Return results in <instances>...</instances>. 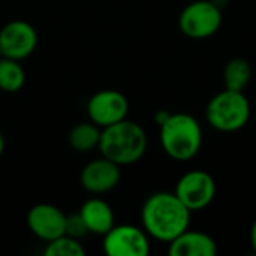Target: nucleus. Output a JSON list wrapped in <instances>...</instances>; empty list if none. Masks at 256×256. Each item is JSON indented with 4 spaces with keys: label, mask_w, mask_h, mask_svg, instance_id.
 <instances>
[{
    "label": "nucleus",
    "mask_w": 256,
    "mask_h": 256,
    "mask_svg": "<svg viewBox=\"0 0 256 256\" xmlns=\"http://www.w3.org/2000/svg\"><path fill=\"white\" fill-rule=\"evenodd\" d=\"M192 212L174 192H156L150 195L142 208L141 220L147 236L170 243L189 230Z\"/></svg>",
    "instance_id": "nucleus-1"
},
{
    "label": "nucleus",
    "mask_w": 256,
    "mask_h": 256,
    "mask_svg": "<svg viewBox=\"0 0 256 256\" xmlns=\"http://www.w3.org/2000/svg\"><path fill=\"white\" fill-rule=\"evenodd\" d=\"M98 148L104 158L120 166L132 165L138 162L147 150V134L138 123L124 118L102 128Z\"/></svg>",
    "instance_id": "nucleus-2"
},
{
    "label": "nucleus",
    "mask_w": 256,
    "mask_h": 256,
    "mask_svg": "<svg viewBox=\"0 0 256 256\" xmlns=\"http://www.w3.org/2000/svg\"><path fill=\"white\" fill-rule=\"evenodd\" d=\"M164 152L174 160L184 162L198 154L202 146V129L188 112H174L159 126Z\"/></svg>",
    "instance_id": "nucleus-3"
},
{
    "label": "nucleus",
    "mask_w": 256,
    "mask_h": 256,
    "mask_svg": "<svg viewBox=\"0 0 256 256\" xmlns=\"http://www.w3.org/2000/svg\"><path fill=\"white\" fill-rule=\"evenodd\" d=\"M206 117L216 130L237 132L250 118V102L243 92L225 88L210 99L206 108Z\"/></svg>",
    "instance_id": "nucleus-4"
},
{
    "label": "nucleus",
    "mask_w": 256,
    "mask_h": 256,
    "mask_svg": "<svg viewBox=\"0 0 256 256\" xmlns=\"http://www.w3.org/2000/svg\"><path fill=\"white\" fill-rule=\"evenodd\" d=\"M222 21V9L212 0H194L182 10L178 27L190 39H206L219 32Z\"/></svg>",
    "instance_id": "nucleus-5"
},
{
    "label": "nucleus",
    "mask_w": 256,
    "mask_h": 256,
    "mask_svg": "<svg viewBox=\"0 0 256 256\" xmlns=\"http://www.w3.org/2000/svg\"><path fill=\"white\" fill-rule=\"evenodd\" d=\"M174 194L190 212H200L213 202L216 196V182L207 171L194 170L178 180Z\"/></svg>",
    "instance_id": "nucleus-6"
},
{
    "label": "nucleus",
    "mask_w": 256,
    "mask_h": 256,
    "mask_svg": "<svg viewBox=\"0 0 256 256\" xmlns=\"http://www.w3.org/2000/svg\"><path fill=\"white\" fill-rule=\"evenodd\" d=\"M102 246L110 256H147L150 252L147 232L134 225L112 226L104 236Z\"/></svg>",
    "instance_id": "nucleus-7"
},
{
    "label": "nucleus",
    "mask_w": 256,
    "mask_h": 256,
    "mask_svg": "<svg viewBox=\"0 0 256 256\" xmlns=\"http://www.w3.org/2000/svg\"><path fill=\"white\" fill-rule=\"evenodd\" d=\"M87 112L90 122H93L99 128H106L128 117L129 100L118 90H100L88 99Z\"/></svg>",
    "instance_id": "nucleus-8"
},
{
    "label": "nucleus",
    "mask_w": 256,
    "mask_h": 256,
    "mask_svg": "<svg viewBox=\"0 0 256 256\" xmlns=\"http://www.w3.org/2000/svg\"><path fill=\"white\" fill-rule=\"evenodd\" d=\"M36 45L38 33L27 21L15 20L3 26L0 30V50L3 57L22 60L34 51Z\"/></svg>",
    "instance_id": "nucleus-9"
},
{
    "label": "nucleus",
    "mask_w": 256,
    "mask_h": 256,
    "mask_svg": "<svg viewBox=\"0 0 256 256\" xmlns=\"http://www.w3.org/2000/svg\"><path fill=\"white\" fill-rule=\"evenodd\" d=\"M66 214L56 206L38 204L27 214L30 231L46 243L66 234Z\"/></svg>",
    "instance_id": "nucleus-10"
},
{
    "label": "nucleus",
    "mask_w": 256,
    "mask_h": 256,
    "mask_svg": "<svg viewBox=\"0 0 256 256\" xmlns=\"http://www.w3.org/2000/svg\"><path fill=\"white\" fill-rule=\"evenodd\" d=\"M120 165L106 158L87 164L80 176L81 186L90 194H105L112 190L120 182Z\"/></svg>",
    "instance_id": "nucleus-11"
},
{
    "label": "nucleus",
    "mask_w": 256,
    "mask_h": 256,
    "mask_svg": "<svg viewBox=\"0 0 256 256\" xmlns=\"http://www.w3.org/2000/svg\"><path fill=\"white\" fill-rule=\"evenodd\" d=\"M168 254L171 256H216L218 244L206 232L186 230L168 243Z\"/></svg>",
    "instance_id": "nucleus-12"
},
{
    "label": "nucleus",
    "mask_w": 256,
    "mask_h": 256,
    "mask_svg": "<svg viewBox=\"0 0 256 256\" xmlns=\"http://www.w3.org/2000/svg\"><path fill=\"white\" fill-rule=\"evenodd\" d=\"M80 216L82 218L88 232L105 236L114 226V213L108 202L99 198H92L81 206Z\"/></svg>",
    "instance_id": "nucleus-13"
},
{
    "label": "nucleus",
    "mask_w": 256,
    "mask_h": 256,
    "mask_svg": "<svg viewBox=\"0 0 256 256\" xmlns=\"http://www.w3.org/2000/svg\"><path fill=\"white\" fill-rule=\"evenodd\" d=\"M100 132H102V128H99L93 122L78 123L69 132V136H68L69 146L75 152H80V153L92 152L93 148L99 147Z\"/></svg>",
    "instance_id": "nucleus-14"
},
{
    "label": "nucleus",
    "mask_w": 256,
    "mask_h": 256,
    "mask_svg": "<svg viewBox=\"0 0 256 256\" xmlns=\"http://www.w3.org/2000/svg\"><path fill=\"white\" fill-rule=\"evenodd\" d=\"M252 78V66L246 58L236 57L231 58L225 69H224V82L225 88L236 90V92H244L248 84Z\"/></svg>",
    "instance_id": "nucleus-15"
},
{
    "label": "nucleus",
    "mask_w": 256,
    "mask_h": 256,
    "mask_svg": "<svg viewBox=\"0 0 256 256\" xmlns=\"http://www.w3.org/2000/svg\"><path fill=\"white\" fill-rule=\"evenodd\" d=\"M26 81V72L20 64V60L3 57L0 60V90L15 93L22 88Z\"/></svg>",
    "instance_id": "nucleus-16"
},
{
    "label": "nucleus",
    "mask_w": 256,
    "mask_h": 256,
    "mask_svg": "<svg viewBox=\"0 0 256 256\" xmlns=\"http://www.w3.org/2000/svg\"><path fill=\"white\" fill-rule=\"evenodd\" d=\"M45 255L46 256H82L86 255L84 248L81 246V243L68 236L63 234L51 242H48L46 248H45Z\"/></svg>",
    "instance_id": "nucleus-17"
},
{
    "label": "nucleus",
    "mask_w": 256,
    "mask_h": 256,
    "mask_svg": "<svg viewBox=\"0 0 256 256\" xmlns=\"http://www.w3.org/2000/svg\"><path fill=\"white\" fill-rule=\"evenodd\" d=\"M87 232H88V230H87L82 218L80 216V213L66 218V234L68 236H70V237L78 240L82 236H86Z\"/></svg>",
    "instance_id": "nucleus-18"
},
{
    "label": "nucleus",
    "mask_w": 256,
    "mask_h": 256,
    "mask_svg": "<svg viewBox=\"0 0 256 256\" xmlns=\"http://www.w3.org/2000/svg\"><path fill=\"white\" fill-rule=\"evenodd\" d=\"M171 112H168V111H158L156 112V116H154V120H156V123L160 126L166 118H168V116H170Z\"/></svg>",
    "instance_id": "nucleus-19"
},
{
    "label": "nucleus",
    "mask_w": 256,
    "mask_h": 256,
    "mask_svg": "<svg viewBox=\"0 0 256 256\" xmlns=\"http://www.w3.org/2000/svg\"><path fill=\"white\" fill-rule=\"evenodd\" d=\"M250 246H252L254 252L256 254V220L254 222L252 228H250Z\"/></svg>",
    "instance_id": "nucleus-20"
},
{
    "label": "nucleus",
    "mask_w": 256,
    "mask_h": 256,
    "mask_svg": "<svg viewBox=\"0 0 256 256\" xmlns=\"http://www.w3.org/2000/svg\"><path fill=\"white\" fill-rule=\"evenodd\" d=\"M212 2H213L219 9H222V10H224V9L228 6V3H230V0H212Z\"/></svg>",
    "instance_id": "nucleus-21"
},
{
    "label": "nucleus",
    "mask_w": 256,
    "mask_h": 256,
    "mask_svg": "<svg viewBox=\"0 0 256 256\" xmlns=\"http://www.w3.org/2000/svg\"><path fill=\"white\" fill-rule=\"evenodd\" d=\"M3 152H4V138H3V135L0 132V156L3 154Z\"/></svg>",
    "instance_id": "nucleus-22"
},
{
    "label": "nucleus",
    "mask_w": 256,
    "mask_h": 256,
    "mask_svg": "<svg viewBox=\"0 0 256 256\" xmlns=\"http://www.w3.org/2000/svg\"><path fill=\"white\" fill-rule=\"evenodd\" d=\"M3 58V52H2V50H0V60Z\"/></svg>",
    "instance_id": "nucleus-23"
}]
</instances>
